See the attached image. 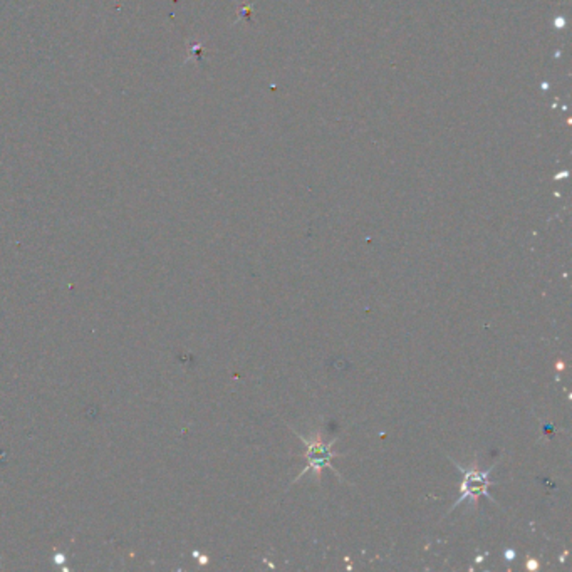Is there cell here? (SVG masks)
<instances>
[{
    "mask_svg": "<svg viewBox=\"0 0 572 572\" xmlns=\"http://www.w3.org/2000/svg\"><path fill=\"white\" fill-rule=\"evenodd\" d=\"M299 438L305 447V466L295 480H299L304 474H309V471H312L314 477H321L322 470L333 469L331 462H333L334 457H338V453L333 452V443L336 440H333V442H324L322 435L319 433H314L312 436H299Z\"/></svg>",
    "mask_w": 572,
    "mask_h": 572,
    "instance_id": "cell-1",
    "label": "cell"
},
{
    "mask_svg": "<svg viewBox=\"0 0 572 572\" xmlns=\"http://www.w3.org/2000/svg\"><path fill=\"white\" fill-rule=\"evenodd\" d=\"M458 470L464 474V478H462V485H460V497H458V500L455 502V505H453L452 509H457L458 505L464 504V502H475L478 500L480 497H488V499H492L490 495V487L493 485L490 475H492V469H487V470H478L475 469V466H469V469H464L462 465H458Z\"/></svg>",
    "mask_w": 572,
    "mask_h": 572,
    "instance_id": "cell-2",
    "label": "cell"
}]
</instances>
